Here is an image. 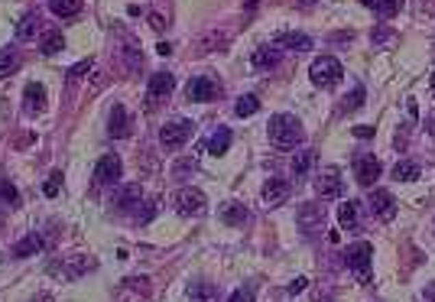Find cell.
<instances>
[{
  "label": "cell",
  "mask_w": 435,
  "mask_h": 302,
  "mask_svg": "<svg viewBox=\"0 0 435 302\" xmlns=\"http://www.w3.org/2000/svg\"><path fill=\"white\" fill-rule=\"evenodd\" d=\"M371 42H373V49H386L390 42H397V29H393V26H386V23L373 26Z\"/></svg>",
  "instance_id": "obj_23"
},
{
  "label": "cell",
  "mask_w": 435,
  "mask_h": 302,
  "mask_svg": "<svg viewBox=\"0 0 435 302\" xmlns=\"http://www.w3.org/2000/svg\"><path fill=\"white\" fill-rule=\"evenodd\" d=\"M20 52L16 49H0V78H10L16 68H20Z\"/></svg>",
  "instance_id": "obj_26"
},
{
  "label": "cell",
  "mask_w": 435,
  "mask_h": 302,
  "mask_svg": "<svg viewBox=\"0 0 435 302\" xmlns=\"http://www.w3.org/2000/svg\"><path fill=\"white\" fill-rule=\"evenodd\" d=\"M296 225L302 227L306 234H315V231H322V225H325V208H322V205H315V201H306V205H299Z\"/></svg>",
  "instance_id": "obj_9"
},
{
  "label": "cell",
  "mask_w": 435,
  "mask_h": 302,
  "mask_svg": "<svg viewBox=\"0 0 435 302\" xmlns=\"http://www.w3.org/2000/svg\"><path fill=\"white\" fill-rule=\"evenodd\" d=\"M231 140H234V134H231L227 127H218L212 134V140H208V153H212V156H224V153L231 150Z\"/></svg>",
  "instance_id": "obj_19"
},
{
  "label": "cell",
  "mask_w": 435,
  "mask_h": 302,
  "mask_svg": "<svg viewBox=\"0 0 435 302\" xmlns=\"http://www.w3.org/2000/svg\"><path fill=\"white\" fill-rule=\"evenodd\" d=\"M306 283H309L306 277H296L293 283H289V296H296V292H302V290H306Z\"/></svg>",
  "instance_id": "obj_40"
},
{
  "label": "cell",
  "mask_w": 435,
  "mask_h": 302,
  "mask_svg": "<svg viewBox=\"0 0 435 302\" xmlns=\"http://www.w3.org/2000/svg\"><path fill=\"white\" fill-rule=\"evenodd\" d=\"M354 179H358V186L371 189L373 179H380V160L373 153H358L354 156Z\"/></svg>",
  "instance_id": "obj_6"
},
{
  "label": "cell",
  "mask_w": 435,
  "mask_h": 302,
  "mask_svg": "<svg viewBox=\"0 0 435 302\" xmlns=\"http://www.w3.org/2000/svg\"><path fill=\"white\" fill-rule=\"evenodd\" d=\"M393 179H399V182H412V179H419V163H412V160L397 163V166H393Z\"/></svg>",
  "instance_id": "obj_30"
},
{
  "label": "cell",
  "mask_w": 435,
  "mask_h": 302,
  "mask_svg": "<svg viewBox=\"0 0 435 302\" xmlns=\"http://www.w3.org/2000/svg\"><path fill=\"white\" fill-rule=\"evenodd\" d=\"M46 108V88L39 85V81H29L23 88V111L33 117V114H39Z\"/></svg>",
  "instance_id": "obj_14"
},
{
  "label": "cell",
  "mask_w": 435,
  "mask_h": 302,
  "mask_svg": "<svg viewBox=\"0 0 435 302\" xmlns=\"http://www.w3.org/2000/svg\"><path fill=\"white\" fill-rule=\"evenodd\" d=\"M221 221H224V225H231V227L244 225V221H247V208H244V205H237V201H227V205L221 208Z\"/></svg>",
  "instance_id": "obj_21"
},
{
  "label": "cell",
  "mask_w": 435,
  "mask_h": 302,
  "mask_svg": "<svg viewBox=\"0 0 435 302\" xmlns=\"http://www.w3.org/2000/svg\"><path fill=\"white\" fill-rule=\"evenodd\" d=\"M289 192H293V186H289L286 179H270V182L263 186V201H266L270 208H276V205H283V201L289 199Z\"/></svg>",
  "instance_id": "obj_15"
},
{
  "label": "cell",
  "mask_w": 435,
  "mask_h": 302,
  "mask_svg": "<svg viewBox=\"0 0 435 302\" xmlns=\"http://www.w3.org/2000/svg\"><path fill=\"white\" fill-rule=\"evenodd\" d=\"M108 134L111 137H117V140H124V137H130V130H134V121H130V114H127V108L124 104H114L111 108V121H108Z\"/></svg>",
  "instance_id": "obj_13"
},
{
  "label": "cell",
  "mask_w": 435,
  "mask_h": 302,
  "mask_svg": "<svg viewBox=\"0 0 435 302\" xmlns=\"http://www.w3.org/2000/svg\"><path fill=\"white\" fill-rule=\"evenodd\" d=\"M227 302H253V286H240V290H234Z\"/></svg>",
  "instance_id": "obj_36"
},
{
  "label": "cell",
  "mask_w": 435,
  "mask_h": 302,
  "mask_svg": "<svg viewBox=\"0 0 435 302\" xmlns=\"http://www.w3.org/2000/svg\"><path fill=\"white\" fill-rule=\"evenodd\" d=\"M315 166V150H302L293 156V176L302 179V176H309V169Z\"/></svg>",
  "instance_id": "obj_25"
},
{
  "label": "cell",
  "mask_w": 435,
  "mask_h": 302,
  "mask_svg": "<svg viewBox=\"0 0 435 302\" xmlns=\"http://www.w3.org/2000/svg\"><path fill=\"white\" fill-rule=\"evenodd\" d=\"M338 225L345 227V231H354V227L361 225V218H358V201H345V205L338 208Z\"/></svg>",
  "instance_id": "obj_20"
},
{
  "label": "cell",
  "mask_w": 435,
  "mask_h": 302,
  "mask_svg": "<svg viewBox=\"0 0 435 302\" xmlns=\"http://www.w3.org/2000/svg\"><path fill=\"white\" fill-rule=\"evenodd\" d=\"M124 55H127V65H130V68H140V65H143V55H137V52H134V46H127Z\"/></svg>",
  "instance_id": "obj_38"
},
{
  "label": "cell",
  "mask_w": 435,
  "mask_h": 302,
  "mask_svg": "<svg viewBox=\"0 0 435 302\" xmlns=\"http://www.w3.org/2000/svg\"><path fill=\"white\" fill-rule=\"evenodd\" d=\"M195 134V124L192 121H173V124H166L160 130V143L166 150H179V147H186L188 140Z\"/></svg>",
  "instance_id": "obj_4"
},
{
  "label": "cell",
  "mask_w": 435,
  "mask_h": 302,
  "mask_svg": "<svg viewBox=\"0 0 435 302\" xmlns=\"http://www.w3.org/2000/svg\"><path fill=\"white\" fill-rule=\"evenodd\" d=\"M88 270H95V260H91V257H85V253H75V257H69L65 264H55V266H52V277L78 279L82 273H88Z\"/></svg>",
  "instance_id": "obj_10"
},
{
  "label": "cell",
  "mask_w": 435,
  "mask_h": 302,
  "mask_svg": "<svg viewBox=\"0 0 435 302\" xmlns=\"http://www.w3.org/2000/svg\"><path fill=\"white\" fill-rule=\"evenodd\" d=\"M354 137H361V140L373 137V127H367V124H361V127H354Z\"/></svg>",
  "instance_id": "obj_41"
},
{
  "label": "cell",
  "mask_w": 435,
  "mask_h": 302,
  "mask_svg": "<svg viewBox=\"0 0 435 302\" xmlns=\"http://www.w3.org/2000/svg\"><path fill=\"white\" fill-rule=\"evenodd\" d=\"M276 42H279V46H286V49H296V52L312 49V39L306 36V33H279Z\"/></svg>",
  "instance_id": "obj_22"
},
{
  "label": "cell",
  "mask_w": 435,
  "mask_h": 302,
  "mask_svg": "<svg viewBox=\"0 0 435 302\" xmlns=\"http://www.w3.org/2000/svg\"><path fill=\"white\" fill-rule=\"evenodd\" d=\"M39 23H42V20H39L36 13H26L23 20H20V26H16V36H20V39H33L39 33Z\"/></svg>",
  "instance_id": "obj_31"
},
{
  "label": "cell",
  "mask_w": 435,
  "mask_h": 302,
  "mask_svg": "<svg viewBox=\"0 0 435 302\" xmlns=\"http://www.w3.org/2000/svg\"><path fill=\"white\" fill-rule=\"evenodd\" d=\"M42 251V238H39L36 231H29L20 244H13L10 247V257L13 260H23V257H33V253H39Z\"/></svg>",
  "instance_id": "obj_18"
},
{
  "label": "cell",
  "mask_w": 435,
  "mask_h": 302,
  "mask_svg": "<svg viewBox=\"0 0 435 302\" xmlns=\"http://www.w3.org/2000/svg\"><path fill=\"white\" fill-rule=\"evenodd\" d=\"M0 205L3 208H16L20 205V192L10 186V179H0Z\"/></svg>",
  "instance_id": "obj_34"
},
{
  "label": "cell",
  "mask_w": 435,
  "mask_h": 302,
  "mask_svg": "<svg viewBox=\"0 0 435 302\" xmlns=\"http://www.w3.org/2000/svg\"><path fill=\"white\" fill-rule=\"evenodd\" d=\"M59 182H62V173H52L49 176V182H46V195H49V199H55V195H59Z\"/></svg>",
  "instance_id": "obj_37"
},
{
  "label": "cell",
  "mask_w": 435,
  "mask_h": 302,
  "mask_svg": "<svg viewBox=\"0 0 435 302\" xmlns=\"http://www.w3.org/2000/svg\"><path fill=\"white\" fill-rule=\"evenodd\" d=\"M266 130H270V140H273L276 147H283V150H293V147H299L302 143V124H299L293 114H273L270 117V124H266Z\"/></svg>",
  "instance_id": "obj_1"
},
{
  "label": "cell",
  "mask_w": 435,
  "mask_h": 302,
  "mask_svg": "<svg viewBox=\"0 0 435 302\" xmlns=\"http://www.w3.org/2000/svg\"><path fill=\"white\" fill-rule=\"evenodd\" d=\"M315 189H319L322 199H341V195H345V182H341V176H338L335 169H328V173L315 182Z\"/></svg>",
  "instance_id": "obj_16"
},
{
  "label": "cell",
  "mask_w": 435,
  "mask_h": 302,
  "mask_svg": "<svg viewBox=\"0 0 435 302\" xmlns=\"http://www.w3.org/2000/svg\"><path fill=\"white\" fill-rule=\"evenodd\" d=\"M29 302H55V299H52L49 292H39V296H33V299H29Z\"/></svg>",
  "instance_id": "obj_43"
},
{
  "label": "cell",
  "mask_w": 435,
  "mask_h": 302,
  "mask_svg": "<svg viewBox=\"0 0 435 302\" xmlns=\"http://www.w3.org/2000/svg\"><path fill=\"white\" fill-rule=\"evenodd\" d=\"M173 88H175V78L169 75V72H156V75L149 78L147 101L149 104H160V101H166L169 95H173Z\"/></svg>",
  "instance_id": "obj_12"
},
{
  "label": "cell",
  "mask_w": 435,
  "mask_h": 302,
  "mask_svg": "<svg viewBox=\"0 0 435 302\" xmlns=\"http://www.w3.org/2000/svg\"><path fill=\"white\" fill-rule=\"evenodd\" d=\"M361 3H364V7H371V3H373V0H361Z\"/></svg>",
  "instance_id": "obj_47"
},
{
  "label": "cell",
  "mask_w": 435,
  "mask_h": 302,
  "mask_svg": "<svg viewBox=\"0 0 435 302\" xmlns=\"http://www.w3.org/2000/svg\"><path fill=\"white\" fill-rule=\"evenodd\" d=\"M364 95H367V91L358 85V88L351 91V98H345V111H358V108L364 104Z\"/></svg>",
  "instance_id": "obj_35"
},
{
  "label": "cell",
  "mask_w": 435,
  "mask_h": 302,
  "mask_svg": "<svg viewBox=\"0 0 435 302\" xmlns=\"http://www.w3.org/2000/svg\"><path fill=\"white\" fill-rule=\"evenodd\" d=\"M367 205H371V212L380 218V221H393L397 218V201L386 189H373L367 195Z\"/></svg>",
  "instance_id": "obj_11"
},
{
  "label": "cell",
  "mask_w": 435,
  "mask_h": 302,
  "mask_svg": "<svg viewBox=\"0 0 435 302\" xmlns=\"http://www.w3.org/2000/svg\"><path fill=\"white\" fill-rule=\"evenodd\" d=\"M121 176H124V163H121V156H117V153L101 156L98 166H95V182H98V186H111V182H117Z\"/></svg>",
  "instance_id": "obj_8"
},
{
  "label": "cell",
  "mask_w": 435,
  "mask_h": 302,
  "mask_svg": "<svg viewBox=\"0 0 435 302\" xmlns=\"http://www.w3.org/2000/svg\"><path fill=\"white\" fill-rule=\"evenodd\" d=\"M260 111V101H257V95H240L234 104V114L237 117H250V114Z\"/></svg>",
  "instance_id": "obj_33"
},
{
  "label": "cell",
  "mask_w": 435,
  "mask_h": 302,
  "mask_svg": "<svg viewBox=\"0 0 435 302\" xmlns=\"http://www.w3.org/2000/svg\"><path fill=\"white\" fill-rule=\"evenodd\" d=\"M425 127H429V134L435 137V117H429V121H425Z\"/></svg>",
  "instance_id": "obj_46"
},
{
  "label": "cell",
  "mask_w": 435,
  "mask_h": 302,
  "mask_svg": "<svg viewBox=\"0 0 435 302\" xmlns=\"http://www.w3.org/2000/svg\"><path fill=\"white\" fill-rule=\"evenodd\" d=\"M423 3H425V0H423ZM429 3H435V0H429Z\"/></svg>",
  "instance_id": "obj_49"
},
{
  "label": "cell",
  "mask_w": 435,
  "mask_h": 302,
  "mask_svg": "<svg viewBox=\"0 0 435 302\" xmlns=\"http://www.w3.org/2000/svg\"><path fill=\"white\" fill-rule=\"evenodd\" d=\"M306 3H309V0H306Z\"/></svg>",
  "instance_id": "obj_50"
},
{
  "label": "cell",
  "mask_w": 435,
  "mask_h": 302,
  "mask_svg": "<svg viewBox=\"0 0 435 302\" xmlns=\"http://www.w3.org/2000/svg\"><path fill=\"white\" fill-rule=\"evenodd\" d=\"M192 302H214L218 299V290H214V283H195L192 290H188Z\"/></svg>",
  "instance_id": "obj_32"
},
{
  "label": "cell",
  "mask_w": 435,
  "mask_h": 302,
  "mask_svg": "<svg viewBox=\"0 0 435 302\" xmlns=\"http://www.w3.org/2000/svg\"><path fill=\"white\" fill-rule=\"evenodd\" d=\"M175 212L179 214H186V218H192V214H201L205 212V192L201 189H179L175 192Z\"/></svg>",
  "instance_id": "obj_7"
},
{
  "label": "cell",
  "mask_w": 435,
  "mask_h": 302,
  "mask_svg": "<svg viewBox=\"0 0 435 302\" xmlns=\"http://www.w3.org/2000/svg\"><path fill=\"white\" fill-rule=\"evenodd\" d=\"M62 49H65V36L59 33V29L46 33L42 42H39V52H42V55H55V52H62Z\"/></svg>",
  "instance_id": "obj_27"
},
{
  "label": "cell",
  "mask_w": 435,
  "mask_h": 302,
  "mask_svg": "<svg viewBox=\"0 0 435 302\" xmlns=\"http://www.w3.org/2000/svg\"><path fill=\"white\" fill-rule=\"evenodd\" d=\"M218 95H221V85H218L212 75H195L186 85V98L195 101V104H208V101H214Z\"/></svg>",
  "instance_id": "obj_5"
},
{
  "label": "cell",
  "mask_w": 435,
  "mask_h": 302,
  "mask_svg": "<svg viewBox=\"0 0 435 302\" xmlns=\"http://www.w3.org/2000/svg\"><path fill=\"white\" fill-rule=\"evenodd\" d=\"M149 26H153V29H162L166 23H162V16H160V13H153V16H149Z\"/></svg>",
  "instance_id": "obj_42"
},
{
  "label": "cell",
  "mask_w": 435,
  "mask_h": 302,
  "mask_svg": "<svg viewBox=\"0 0 435 302\" xmlns=\"http://www.w3.org/2000/svg\"><path fill=\"white\" fill-rule=\"evenodd\" d=\"M140 199H143V189H140L137 182H130V186H124V189H117L111 195V205L114 208H130V205H140Z\"/></svg>",
  "instance_id": "obj_17"
},
{
  "label": "cell",
  "mask_w": 435,
  "mask_h": 302,
  "mask_svg": "<svg viewBox=\"0 0 435 302\" xmlns=\"http://www.w3.org/2000/svg\"><path fill=\"white\" fill-rule=\"evenodd\" d=\"M88 68H91V59H85V62H78V65H75L72 72H69V78H72V81H75V78H82V75H85Z\"/></svg>",
  "instance_id": "obj_39"
},
{
  "label": "cell",
  "mask_w": 435,
  "mask_h": 302,
  "mask_svg": "<svg viewBox=\"0 0 435 302\" xmlns=\"http://www.w3.org/2000/svg\"><path fill=\"white\" fill-rule=\"evenodd\" d=\"M49 7L55 16H75V13H82L85 0H49Z\"/></svg>",
  "instance_id": "obj_28"
},
{
  "label": "cell",
  "mask_w": 435,
  "mask_h": 302,
  "mask_svg": "<svg viewBox=\"0 0 435 302\" xmlns=\"http://www.w3.org/2000/svg\"><path fill=\"white\" fill-rule=\"evenodd\" d=\"M425 299L435 302V283H432V286H425Z\"/></svg>",
  "instance_id": "obj_45"
},
{
  "label": "cell",
  "mask_w": 435,
  "mask_h": 302,
  "mask_svg": "<svg viewBox=\"0 0 435 302\" xmlns=\"http://www.w3.org/2000/svg\"><path fill=\"white\" fill-rule=\"evenodd\" d=\"M341 75H345V68H341V62L332 59V55H322V59L312 62V81H315L319 88H335L338 81H341Z\"/></svg>",
  "instance_id": "obj_3"
},
{
  "label": "cell",
  "mask_w": 435,
  "mask_h": 302,
  "mask_svg": "<svg viewBox=\"0 0 435 302\" xmlns=\"http://www.w3.org/2000/svg\"><path fill=\"white\" fill-rule=\"evenodd\" d=\"M345 260L348 266L358 273L361 283H371V260H373V247L367 240H358V244H351L348 251H345Z\"/></svg>",
  "instance_id": "obj_2"
},
{
  "label": "cell",
  "mask_w": 435,
  "mask_h": 302,
  "mask_svg": "<svg viewBox=\"0 0 435 302\" xmlns=\"http://www.w3.org/2000/svg\"><path fill=\"white\" fill-rule=\"evenodd\" d=\"M279 65V52L270 49V46H263V49L253 52V68H260V72H266V68H276Z\"/></svg>",
  "instance_id": "obj_24"
},
{
  "label": "cell",
  "mask_w": 435,
  "mask_h": 302,
  "mask_svg": "<svg viewBox=\"0 0 435 302\" xmlns=\"http://www.w3.org/2000/svg\"><path fill=\"white\" fill-rule=\"evenodd\" d=\"M371 7L380 20H390V16H397V13L403 10V0H373Z\"/></svg>",
  "instance_id": "obj_29"
},
{
  "label": "cell",
  "mask_w": 435,
  "mask_h": 302,
  "mask_svg": "<svg viewBox=\"0 0 435 302\" xmlns=\"http://www.w3.org/2000/svg\"><path fill=\"white\" fill-rule=\"evenodd\" d=\"M432 88H435V75H432Z\"/></svg>",
  "instance_id": "obj_48"
},
{
  "label": "cell",
  "mask_w": 435,
  "mask_h": 302,
  "mask_svg": "<svg viewBox=\"0 0 435 302\" xmlns=\"http://www.w3.org/2000/svg\"><path fill=\"white\" fill-rule=\"evenodd\" d=\"M156 52H160V55H169V52H173V46H169V42H160V46H156Z\"/></svg>",
  "instance_id": "obj_44"
}]
</instances>
